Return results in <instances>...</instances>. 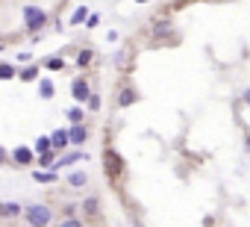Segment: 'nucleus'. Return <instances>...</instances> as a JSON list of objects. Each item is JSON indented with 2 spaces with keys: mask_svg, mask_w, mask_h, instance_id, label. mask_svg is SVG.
Masks as SVG:
<instances>
[{
  "mask_svg": "<svg viewBox=\"0 0 250 227\" xmlns=\"http://www.w3.org/2000/svg\"><path fill=\"white\" fill-rule=\"evenodd\" d=\"M24 24H27L29 32H39L47 24V12L39 9V6H24Z\"/></svg>",
  "mask_w": 250,
  "mask_h": 227,
  "instance_id": "1",
  "label": "nucleus"
},
{
  "mask_svg": "<svg viewBox=\"0 0 250 227\" xmlns=\"http://www.w3.org/2000/svg\"><path fill=\"white\" fill-rule=\"evenodd\" d=\"M103 171H106L109 180H115V177L124 174V160L115 154V150H109V147H106V154H103Z\"/></svg>",
  "mask_w": 250,
  "mask_h": 227,
  "instance_id": "2",
  "label": "nucleus"
},
{
  "mask_svg": "<svg viewBox=\"0 0 250 227\" xmlns=\"http://www.w3.org/2000/svg\"><path fill=\"white\" fill-rule=\"evenodd\" d=\"M27 221L29 224H50L53 215H50V210L44 204H32V207H27Z\"/></svg>",
  "mask_w": 250,
  "mask_h": 227,
  "instance_id": "3",
  "label": "nucleus"
},
{
  "mask_svg": "<svg viewBox=\"0 0 250 227\" xmlns=\"http://www.w3.org/2000/svg\"><path fill=\"white\" fill-rule=\"evenodd\" d=\"M50 145H53V150H56V154H62V150L71 145L68 130H53V133H50Z\"/></svg>",
  "mask_w": 250,
  "mask_h": 227,
  "instance_id": "4",
  "label": "nucleus"
},
{
  "mask_svg": "<svg viewBox=\"0 0 250 227\" xmlns=\"http://www.w3.org/2000/svg\"><path fill=\"white\" fill-rule=\"evenodd\" d=\"M71 95H74V100H77V103H86V100H88V95H91V89H88V83H86V80H74V86H71Z\"/></svg>",
  "mask_w": 250,
  "mask_h": 227,
  "instance_id": "5",
  "label": "nucleus"
},
{
  "mask_svg": "<svg viewBox=\"0 0 250 227\" xmlns=\"http://www.w3.org/2000/svg\"><path fill=\"white\" fill-rule=\"evenodd\" d=\"M68 136H71V142H74V145H86V139H88V127H86L83 121H80V124H71Z\"/></svg>",
  "mask_w": 250,
  "mask_h": 227,
  "instance_id": "6",
  "label": "nucleus"
},
{
  "mask_svg": "<svg viewBox=\"0 0 250 227\" xmlns=\"http://www.w3.org/2000/svg\"><path fill=\"white\" fill-rule=\"evenodd\" d=\"M32 154H35V150H29V147H15L12 162H18V165H29V162H32Z\"/></svg>",
  "mask_w": 250,
  "mask_h": 227,
  "instance_id": "7",
  "label": "nucleus"
},
{
  "mask_svg": "<svg viewBox=\"0 0 250 227\" xmlns=\"http://www.w3.org/2000/svg\"><path fill=\"white\" fill-rule=\"evenodd\" d=\"M135 100H138V95L132 92V86H124V89H121V95H118V106L124 109V106H132Z\"/></svg>",
  "mask_w": 250,
  "mask_h": 227,
  "instance_id": "8",
  "label": "nucleus"
},
{
  "mask_svg": "<svg viewBox=\"0 0 250 227\" xmlns=\"http://www.w3.org/2000/svg\"><path fill=\"white\" fill-rule=\"evenodd\" d=\"M174 32V24L171 21H153V35H156V39H165V35H171Z\"/></svg>",
  "mask_w": 250,
  "mask_h": 227,
  "instance_id": "9",
  "label": "nucleus"
},
{
  "mask_svg": "<svg viewBox=\"0 0 250 227\" xmlns=\"http://www.w3.org/2000/svg\"><path fill=\"white\" fill-rule=\"evenodd\" d=\"M15 215H21V204H15V201L0 204V218H15Z\"/></svg>",
  "mask_w": 250,
  "mask_h": 227,
  "instance_id": "10",
  "label": "nucleus"
},
{
  "mask_svg": "<svg viewBox=\"0 0 250 227\" xmlns=\"http://www.w3.org/2000/svg\"><path fill=\"white\" fill-rule=\"evenodd\" d=\"M39 165L42 168H56V150H44V154H39Z\"/></svg>",
  "mask_w": 250,
  "mask_h": 227,
  "instance_id": "11",
  "label": "nucleus"
},
{
  "mask_svg": "<svg viewBox=\"0 0 250 227\" xmlns=\"http://www.w3.org/2000/svg\"><path fill=\"white\" fill-rule=\"evenodd\" d=\"M86 183H88V174L86 171H74V174L68 177V186H74V189H83Z\"/></svg>",
  "mask_w": 250,
  "mask_h": 227,
  "instance_id": "12",
  "label": "nucleus"
},
{
  "mask_svg": "<svg viewBox=\"0 0 250 227\" xmlns=\"http://www.w3.org/2000/svg\"><path fill=\"white\" fill-rule=\"evenodd\" d=\"M18 77H21L24 83H32V80H39V65H29V68L18 71Z\"/></svg>",
  "mask_w": 250,
  "mask_h": 227,
  "instance_id": "13",
  "label": "nucleus"
},
{
  "mask_svg": "<svg viewBox=\"0 0 250 227\" xmlns=\"http://www.w3.org/2000/svg\"><path fill=\"white\" fill-rule=\"evenodd\" d=\"M53 92H56V86H53L50 80H42V83H39V95H42V100H50Z\"/></svg>",
  "mask_w": 250,
  "mask_h": 227,
  "instance_id": "14",
  "label": "nucleus"
},
{
  "mask_svg": "<svg viewBox=\"0 0 250 227\" xmlns=\"http://www.w3.org/2000/svg\"><path fill=\"white\" fill-rule=\"evenodd\" d=\"M91 59H94V53H91L88 48L77 53V65H80V68H88V65H91Z\"/></svg>",
  "mask_w": 250,
  "mask_h": 227,
  "instance_id": "15",
  "label": "nucleus"
},
{
  "mask_svg": "<svg viewBox=\"0 0 250 227\" xmlns=\"http://www.w3.org/2000/svg\"><path fill=\"white\" fill-rule=\"evenodd\" d=\"M15 65H9V62H0V80H12L15 77Z\"/></svg>",
  "mask_w": 250,
  "mask_h": 227,
  "instance_id": "16",
  "label": "nucleus"
},
{
  "mask_svg": "<svg viewBox=\"0 0 250 227\" xmlns=\"http://www.w3.org/2000/svg\"><path fill=\"white\" fill-rule=\"evenodd\" d=\"M80 160H88V157H86V154H68V157H62V160L56 162V168H59V165H74V162H80Z\"/></svg>",
  "mask_w": 250,
  "mask_h": 227,
  "instance_id": "17",
  "label": "nucleus"
},
{
  "mask_svg": "<svg viewBox=\"0 0 250 227\" xmlns=\"http://www.w3.org/2000/svg\"><path fill=\"white\" fill-rule=\"evenodd\" d=\"M44 68H47V71H62V68H65V59H62V56H50V59L44 62Z\"/></svg>",
  "mask_w": 250,
  "mask_h": 227,
  "instance_id": "18",
  "label": "nucleus"
},
{
  "mask_svg": "<svg viewBox=\"0 0 250 227\" xmlns=\"http://www.w3.org/2000/svg\"><path fill=\"white\" fill-rule=\"evenodd\" d=\"M80 207L86 210V215H97V210H100V207H97V198H86Z\"/></svg>",
  "mask_w": 250,
  "mask_h": 227,
  "instance_id": "19",
  "label": "nucleus"
},
{
  "mask_svg": "<svg viewBox=\"0 0 250 227\" xmlns=\"http://www.w3.org/2000/svg\"><path fill=\"white\" fill-rule=\"evenodd\" d=\"M68 118H71V124H80V121L86 118V112H83L80 106H74V109H68Z\"/></svg>",
  "mask_w": 250,
  "mask_h": 227,
  "instance_id": "20",
  "label": "nucleus"
},
{
  "mask_svg": "<svg viewBox=\"0 0 250 227\" xmlns=\"http://www.w3.org/2000/svg\"><path fill=\"white\" fill-rule=\"evenodd\" d=\"M32 177L39 180V183H53V180H56V171H35Z\"/></svg>",
  "mask_w": 250,
  "mask_h": 227,
  "instance_id": "21",
  "label": "nucleus"
},
{
  "mask_svg": "<svg viewBox=\"0 0 250 227\" xmlns=\"http://www.w3.org/2000/svg\"><path fill=\"white\" fill-rule=\"evenodd\" d=\"M88 15H91V12H88L86 6H80V9L74 12V18H71V24H86V18H88Z\"/></svg>",
  "mask_w": 250,
  "mask_h": 227,
  "instance_id": "22",
  "label": "nucleus"
},
{
  "mask_svg": "<svg viewBox=\"0 0 250 227\" xmlns=\"http://www.w3.org/2000/svg\"><path fill=\"white\" fill-rule=\"evenodd\" d=\"M50 147H53V145H50V139H47V136H42L39 142H35V147H32V150H35V154H44V150H50Z\"/></svg>",
  "mask_w": 250,
  "mask_h": 227,
  "instance_id": "23",
  "label": "nucleus"
},
{
  "mask_svg": "<svg viewBox=\"0 0 250 227\" xmlns=\"http://www.w3.org/2000/svg\"><path fill=\"white\" fill-rule=\"evenodd\" d=\"M127 62H130V50H121V53L115 56V65H118V68H130Z\"/></svg>",
  "mask_w": 250,
  "mask_h": 227,
  "instance_id": "24",
  "label": "nucleus"
},
{
  "mask_svg": "<svg viewBox=\"0 0 250 227\" xmlns=\"http://www.w3.org/2000/svg\"><path fill=\"white\" fill-rule=\"evenodd\" d=\"M88 109H91V112L100 109V95H88Z\"/></svg>",
  "mask_w": 250,
  "mask_h": 227,
  "instance_id": "25",
  "label": "nucleus"
},
{
  "mask_svg": "<svg viewBox=\"0 0 250 227\" xmlns=\"http://www.w3.org/2000/svg\"><path fill=\"white\" fill-rule=\"evenodd\" d=\"M62 224H65V227H80L83 221H80V218H74V215H68V218H65Z\"/></svg>",
  "mask_w": 250,
  "mask_h": 227,
  "instance_id": "26",
  "label": "nucleus"
},
{
  "mask_svg": "<svg viewBox=\"0 0 250 227\" xmlns=\"http://www.w3.org/2000/svg\"><path fill=\"white\" fill-rule=\"evenodd\" d=\"M97 24H100V18H97V15H88V18H86V27H97Z\"/></svg>",
  "mask_w": 250,
  "mask_h": 227,
  "instance_id": "27",
  "label": "nucleus"
},
{
  "mask_svg": "<svg viewBox=\"0 0 250 227\" xmlns=\"http://www.w3.org/2000/svg\"><path fill=\"white\" fill-rule=\"evenodd\" d=\"M0 162H6V150L3 147H0Z\"/></svg>",
  "mask_w": 250,
  "mask_h": 227,
  "instance_id": "28",
  "label": "nucleus"
},
{
  "mask_svg": "<svg viewBox=\"0 0 250 227\" xmlns=\"http://www.w3.org/2000/svg\"><path fill=\"white\" fill-rule=\"evenodd\" d=\"M244 103H247V106H250V89H247V92H244Z\"/></svg>",
  "mask_w": 250,
  "mask_h": 227,
  "instance_id": "29",
  "label": "nucleus"
},
{
  "mask_svg": "<svg viewBox=\"0 0 250 227\" xmlns=\"http://www.w3.org/2000/svg\"><path fill=\"white\" fill-rule=\"evenodd\" d=\"M244 150H250V139H247V142H244Z\"/></svg>",
  "mask_w": 250,
  "mask_h": 227,
  "instance_id": "30",
  "label": "nucleus"
},
{
  "mask_svg": "<svg viewBox=\"0 0 250 227\" xmlns=\"http://www.w3.org/2000/svg\"><path fill=\"white\" fill-rule=\"evenodd\" d=\"M135 3H150V0H135Z\"/></svg>",
  "mask_w": 250,
  "mask_h": 227,
  "instance_id": "31",
  "label": "nucleus"
},
{
  "mask_svg": "<svg viewBox=\"0 0 250 227\" xmlns=\"http://www.w3.org/2000/svg\"><path fill=\"white\" fill-rule=\"evenodd\" d=\"M0 50H3V45H0Z\"/></svg>",
  "mask_w": 250,
  "mask_h": 227,
  "instance_id": "32",
  "label": "nucleus"
}]
</instances>
